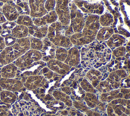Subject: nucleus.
<instances>
[{"instance_id":"f257e3e1","label":"nucleus","mask_w":130,"mask_h":116,"mask_svg":"<svg viewBox=\"0 0 130 116\" xmlns=\"http://www.w3.org/2000/svg\"><path fill=\"white\" fill-rule=\"evenodd\" d=\"M30 49L28 37L17 39L13 45L6 46L0 53V64L6 65L12 63Z\"/></svg>"},{"instance_id":"f03ea898","label":"nucleus","mask_w":130,"mask_h":116,"mask_svg":"<svg viewBox=\"0 0 130 116\" xmlns=\"http://www.w3.org/2000/svg\"><path fill=\"white\" fill-rule=\"evenodd\" d=\"M41 58L42 54L39 51L30 49L15 61V65L19 68L25 69Z\"/></svg>"},{"instance_id":"7ed1b4c3","label":"nucleus","mask_w":130,"mask_h":116,"mask_svg":"<svg viewBox=\"0 0 130 116\" xmlns=\"http://www.w3.org/2000/svg\"><path fill=\"white\" fill-rule=\"evenodd\" d=\"M45 2V0H28L29 16L32 18H36L46 14L47 12L44 7Z\"/></svg>"},{"instance_id":"20e7f679","label":"nucleus","mask_w":130,"mask_h":116,"mask_svg":"<svg viewBox=\"0 0 130 116\" xmlns=\"http://www.w3.org/2000/svg\"><path fill=\"white\" fill-rule=\"evenodd\" d=\"M56 19V14L54 11H50L43 16L32 18L34 24L37 26H44L54 23Z\"/></svg>"},{"instance_id":"39448f33","label":"nucleus","mask_w":130,"mask_h":116,"mask_svg":"<svg viewBox=\"0 0 130 116\" xmlns=\"http://www.w3.org/2000/svg\"><path fill=\"white\" fill-rule=\"evenodd\" d=\"M8 3L14 7L20 15L30 14L28 0H10Z\"/></svg>"},{"instance_id":"423d86ee","label":"nucleus","mask_w":130,"mask_h":116,"mask_svg":"<svg viewBox=\"0 0 130 116\" xmlns=\"http://www.w3.org/2000/svg\"><path fill=\"white\" fill-rule=\"evenodd\" d=\"M1 8L2 12L8 21H15L20 15L17 10L9 3L4 4Z\"/></svg>"},{"instance_id":"0eeeda50","label":"nucleus","mask_w":130,"mask_h":116,"mask_svg":"<svg viewBox=\"0 0 130 116\" xmlns=\"http://www.w3.org/2000/svg\"><path fill=\"white\" fill-rule=\"evenodd\" d=\"M48 28V25L37 26L34 24L31 26L28 27L29 35L41 39L47 35Z\"/></svg>"},{"instance_id":"6e6552de","label":"nucleus","mask_w":130,"mask_h":116,"mask_svg":"<svg viewBox=\"0 0 130 116\" xmlns=\"http://www.w3.org/2000/svg\"><path fill=\"white\" fill-rule=\"evenodd\" d=\"M11 34L17 39L28 37L29 36L28 27L16 24L11 31Z\"/></svg>"},{"instance_id":"1a4fd4ad","label":"nucleus","mask_w":130,"mask_h":116,"mask_svg":"<svg viewBox=\"0 0 130 116\" xmlns=\"http://www.w3.org/2000/svg\"><path fill=\"white\" fill-rule=\"evenodd\" d=\"M18 67L14 64L10 63L5 65L1 70V75L5 78L14 77L17 72Z\"/></svg>"},{"instance_id":"9d476101","label":"nucleus","mask_w":130,"mask_h":116,"mask_svg":"<svg viewBox=\"0 0 130 116\" xmlns=\"http://www.w3.org/2000/svg\"><path fill=\"white\" fill-rule=\"evenodd\" d=\"M15 21L17 24L22 25L27 27L31 26L34 25L32 18L27 15H19Z\"/></svg>"},{"instance_id":"9b49d317","label":"nucleus","mask_w":130,"mask_h":116,"mask_svg":"<svg viewBox=\"0 0 130 116\" xmlns=\"http://www.w3.org/2000/svg\"><path fill=\"white\" fill-rule=\"evenodd\" d=\"M28 38L30 42V49L38 51L42 49L43 46V43L41 39H39L29 35L28 36Z\"/></svg>"},{"instance_id":"f8f14e48","label":"nucleus","mask_w":130,"mask_h":116,"mask_svg":"<svg viewBox=\"0 0 130 116\" xmlns=\"http://www.w3.org/2000/svg\"><path fill=\"white\" fill-rule=\"evenodd\" d=\"M6 46H10L13 45L17 41V39L14 38L11 34H8L4 37Z\"/></svg>"},{"instance_id":"ddd939ff","label":"nucleus","mask_w":130,"mask_h":116,"mask_svg":"<svg viewBox=\"0 0 130 116\" xmlns=\"http://www.w3.org/2000/svg\"><path fill=\"white\" fill-rule=\"evenodd\" d=\"M16 23L15 21H7L3 24H1L2 29L3 31H11L14 27L16 25Z\"/></svg>"},{"instance_id":"4468645a","label":"nucleus","mask_w":130,"mask_h":116,"mask_svg":"<svg viewBox=\"0 0 130 116\" xmlns=\"http://www.w3.org/2000/svg\"><path fill=\"white\" fill-rule=\"evenodd\" d=\"M55 7V1L54 0H47L45 2L44 7L47 12L53 11Z\"/></svg>"},{"instance_id":"2eb2a0df","label":"nucleus","mask_w":130,"mask_h":116,"mask_svg":"<svg viewBox=\"0 0 130 116\" xmlns=\"http://www.w3.org/2000/svg\"><path fill=\"white\" fill-rule=\"evenodd\" d=\"M6 47L4 37L0 35V51H2Z\"/></svg>"},{"instance_id":"dca6fc26","label":"nucleus","mask_w":130,"mask_h":116,"mask_svg":"<svg viewBox=\"0 0 130 116\" xmlns=\"http://www.w3.org/2000/svg\"><path fill=\"white\" fill-rule=\"evenodd\" d=\"M7 21V20L6 19L3 13L2 12V11H0V25L3 24Z\"/></svg>"},{"instance_id":"f3484780","label":"nucleus","mask_w":130,"mask_h":116,"mask_svg":"<svg viewBox=\"0 0 130 116\" xmlns=\"http://www.w3.org/2000/svg\"><path fill=\"white\" fill-rule=\"evenodd\" d=\"M10 0H0V2L3 3V4H5V3H8Z\"/></svg>"},{"instance_id":"a211bd4d","label":"nucleus","mask_w":130,"mask_h":116,"mask_svg":"<svg viewBox=\"0 0 130 116\" xmlns=\"http://www.w3.org/2000/svg\"><path fill=\"white\" fill-rule=\"evenodd\" d=\"M2 31H3V29H2V27L1 25H0V35L2 34Z\"/></svg>"},{"instance_id":"6ab92c4d","label":"nucleus","mask_w":130,"mask_h":116,"mask_svg":"<svg viewBox=\"0 0 130 116\" xmlns=\"http://www.w3.org/2000/svg\"><path fill=\"white\" fill-rule=\"evenodd\" d=\"M1 3H2V2H0V6H1Z\"/></svg>"}]
</instances>
